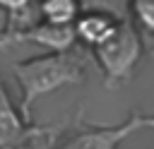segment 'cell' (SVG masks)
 Listing matches in <instances>:
<instances>
[{
	"label": "cell",
	"instance_id": "obj_5",
	"mask_svg": "<svg viewBox=\"0 0 154 149\" xmlns=\"http://www.w3.org/2000/svg\"><path fill=\"white\" fill-rule=\"evenodd\" d=\"M38 12L46 24L72 26L79 17V0H38Z\"/></svg>",
	"mask_w": 154,
	"mask_h": 149
},
{
	"label": "cell",
	"instance_id": "obj_1",
	"mask_svg": "<svg viewBox=\"0 0 154 149\" xmlns=\"http://www.w3.org/2000/svg\"><path fill=\"white\" fill-rule=\"evenodd\" d=\"M14 77L22 89V118L29 120L31 106L38 96L84 79V60L70 50H53L48 55L17 62Z\"/></svg>",
	"mask_w": 154,
	"mask_h": 149
},
{
	"label": "cell",
	"instance_id": "obj_2",
	"mask_svg": "<svg viewBox=\"0 0 154 149\" xmlns=\"http://www.w3.org/2000/svg\"><path fill=\"white\" fill-rule=\"evenodd\" d=\"M140 50H142V43L130 22H116L111 34L94 46L96 60L111 82L123 79L132 72L135 62L140 60Z\"/></svg>",
	"mask_w": 154,
	"mask_h": 149
},
{
	"label": "cell",
	"instance_id": "obj_3",
	"mask_svg": "<svg viewBox=\"0 0 154 149\" xmlns=\"http://www.w3.org/2000/svg\"><path fill=\"white\" fill-rule=\"evenodd\" d=\"M29 137V130L24 127V120L14 111L10 96L5 94L0 84V149H19Z\"/></svg>",
	"mask_w": 154,
	"mask_h": 149
},
{
	"label": "cell",
	"instance_id": "obj_4",
	"mask_svg": "<svg viewBox=\"0 0 154 149\" xmlns=\"http://www.w3.org/2000/svg\"><path fill=\"white\" fill-rule=\"evenodd\" d=\"M113 24H116V19L108 17V14L87 12V14H79V17L75 19L72 29H75V38H82L84 43L96 46V43H101V41L111 34Z\"/></svg>",
	"mask_w": 154,
	"mask_h": 149
},
{
	"label": "cell",
	"instance_id": "obj_7",
	"mask_svg": "<svg viewBox=\"0 0 154 149\" xmlns=\"http://www.w3.org/2000/svg\"><path fill=\"white\" fill-rule=\"evenodd\" d=\"M29 5V0H0V7L7 10V12H19Z\"/></svg>",
	"mask_w": 154,
	"mask_h": 149
},
{
	"label": "cell",
	"instance_id": "obj_6",
	"mask_svg": "<svg viewBox=\"0 0 154 149\" xmlns=\"http://www.w3.org/2000/svg\"><path fill=\"white\" fill-rule=\"evenodd\" d=\"M130 10H132V17L147 31L154 34V0H130Z\"/></svg>",
	"mask_w": 154,
	"mask_h": 149
}]
</instances>
